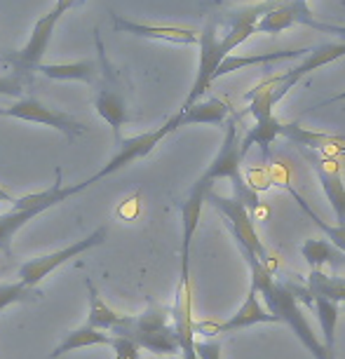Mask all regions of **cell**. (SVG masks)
I'll return each instance as SVG.
<instances>
[{
  "label": "cell",
  "instance_id": "6da1fadb",
  "mask_svg": "<svg viewBox=\"0 0 345 359\" xmlns=\"http://www.w3.org/2000/svg\"><path fill=\"white\" fill-rule=\"evenodd\" d=\"M247 266H249V275H252V284H249V287L256 289V294L261 296L268 313L275 315L280 324H287V327L294 331V336L301 341L303 348L315 359H334L324 350L322 338L313 331V324L308 322L301 303L294 298L292 289H289V282L287 280L277 282L273 277V270L268 266H263L261 261H252V263H247Z\"/></svg>",
  "mask_w": 345,
  "mask_h": 359
},
{
  "label": "cell",
  "instance_id": "7a4b0ae2",
  "mask_svg": "<svg viewBox=\"0 0 345 359\" xmlns=\"http://www.w3.org/2000/svg\"><path fill=\"white\" fill-rule=\"evenodd\" d=\"M242 139L238 134V115L228 120L226 125V134H223V141L219 146V153L214 155V160L209 162L205 172L200 174L198 184H202L205 188H212L216 181L228 179L233 181V198H238L242 205H245L249 212L259 207V193L252 191L247 186L245 176H242Z\"/></svg>",
  "mask_w": 345,
  "mask_h": 359
},
{
  "label": "cell",
  "instance_id": "3957f363",
  "mask_svg": "<svg viewBox=\"0 0 345 359\" xmlns=\"http://www.w3.org/2000/svg\"><path fill=\"white\" fill-rule=\"evenodd\" d=\"M76 3L78 0H57V3L52 5V10L33 24L31 36L22 50H10V52L0 54V62L10 64L15 73L31 76V73L38 69V64H43V57L47 54V47H50V40L54 36V29H57L59 19H62Z\"/></svg>",
  "mask_w": 345,
  "mask_h": 359
},
{
  "label": "cell",
  "instance_id": "277c9868",
  "mask_svg": "<svg viewBox=\"0 0 345 359\" xmlns=\"http://www.w3.org/2000/svg\"><path fill=\"white\" fill-rule=\"evenodd\" d=\"M94 43H97V57H99V90L94 94V108L101 118L111 125V130L115 134V139H123L120 137V130L123 125L130 123V108H127V101H125V92L120 87V80H118V73H115L113 64L108 62L106 57V50H104V43H101V36L99 31H94Z\"/></svg>",
  "mask_w": 345,
  "mask_h": 359
},
{
  "label": "cell",
  "instance_id": "5b68a950",
  "mask_svg": "<svg viewBox=\"0 0 345 359\" xmlns=\"http://www.w3.org/2000/svg\"><path fill=\"white\" fill-rule=\"evenodd\" d=\"M205 202H209V205L223 216V221H226V226L230 228V233H233L235 242H238L240 254L242 256H256L263 266H268L270 254H268L266 245L261 242L259 233H256V226L252 221V212H249L238 198H223V195L214 193V188L207 193Z\"/></svg>",
  "mask_w": 345,
  "mask_h": 359
},
{
  "label": "cell",
  "instance_id": "8992f818",
  "mask_svg": "<svg viewBox=\"0 0 345 359\" xmlns=\"http://www.w3.org/2000/svg\"><path fill=\"white\" fill-rule=\"evenodd\" d=\"M106 235H108V226L106 223H101L97 230H92V233L87 237H83V240L73 242V245L59 249V252L38 256V259H31V261L22 263V268H19V277H22V282L29 284V287H40V282H43L45 277H50L59 266L69 263L71 259H78L80 254L90 252V249H94V247L104 245Z\"/></svg>",
  "mask_w": 345,
  "mask_h": 359
},
{
  "label": "cell",
  "instance_id": "52a82bcc",
  "mask_svg": "<svg viewBox=\"0 0 345 359\" xmlns=\"http://www.w3.org/2000/svg\"><path fill=\"white\" fill-rule=\"evenodd\" d=\"M177 130H179V120H177V115H172V118H169L162 127H158V130L144 132V134H139V137L120 139V141H118V144H120L118 153H115L113 158L108 160L106 165L101 167L97 174L90 176V179H85V181H87V186H92V184H97V181L106 179V176H111V174H115V172H120V169H125L127 165H132L134 160L146 158L148 153H153L155 148L160 146V141H162V139H167L169 134L177 132Z\"/></svg>",
  "mask_w": 345,
  "mask_h": 359
},
{
  "label": "cell",
  "instance_id": "ba28073f",
  "mask_svg": "<svg viewBox=\"0 0 345 359\" xmlns=\"http://www.w3.org/2000/svg\"><path fill=\"white\" fill-rule=\"evenodd\" d=\"M345 57V43H324V45H315L310 47V52L303 57L301 64L292 66L284 73H277V76H268L266 85L270 87V97H273V104L277 106L280 101L287 97L289 90H294L296 85L301 83L308 73H313L322 66H327L336 59Z\"/></svg>",
  "mask_w": 345,
  "mask_h": 359
},
{
  "label": "cell",
  "instance_id": "9c48e42d",
  "mask_svg": "<svg viewBox=\"0 0 345 359\" xmlns=\"http://www.w3.org/2000/svg\"><path fill=\"white\" fill-rule=\"evenodd\" d=\"M200 45V62H198V73H195L193 87L188 92L186 101L181 104V108L193 106L195 101H200L207 94V90L212 87L216 80V69L221 66V62L226 59V52L221 50V38H219V22L216 19H209L205 24V29L200 31L198 38Z\"/></svg>",
  "mask_w": 345,
  "mask_h": 359
},
{
  "label": "cell",
  "instance_id": "30bf717a",
  "mask_svg": "<svg viewBox=\"0 0 345 359\" xmlns=\"http://www.w3.org/2000/svg\"><path fill=\"white\" fill-rule=\"evenodd\" d=\"M0 115H3V118H15V120H26V123H38L45 127H52V130H59L62 134H66L69 141L83 137L87 132V127L80 123V120L71 118V115L64 111L45 106L43 101H38L33 97L19 99L8 108H0Z\"/></svg>",
  "mask_w": 345,
  "mask_h": 359
},
{
  "label": "cell",
  "instance_id": "8fae6325",
  "mask_svg": "<svg viewBox=\"0 0 345 359\" xmlns=\"http://www.w3.org/2000/svg\"><path fill=\"white\" fill-rule=\"evenodd\" d=\"M256 324H280V322H277L275 315H270L266 310L261 296L256 294V289L249 287L245 303L238 308V313L233 317H228V320H223V322H209V320L193 322V331L195 334H205L207 338H214L219 334H233V331H238V329L256 327Z\"/></svg>",
  "mask_w": 345,
  "mask_h": 359
},
{
  "label": "cell",
  "instance_id": "7c38bea8",
  "mask_svg": "<svg viewBox=\"0 0 345 359\" xmlns=\"http://www.w3.org/2000/svg\"><path fill=\"white\" fill-rule=\"evenodd\" d=\"M193 296H191V273H181L177 287V301L172 308V324L179 338L181 359H198L193 331Z\"/></svg>",
  "mask_w": 345,
  "mask_h": 359
},
{
  "label": "cell",
  "instance_id": "4fadbf2b",
  "mask_svg": "<svg viewBox=\"0 0 345 359\" xmlns=\"http://www.w3.org/2000/svg\"><path fill=\"white\" fill-rule=\"evenodd\" d=\"M113 29L118 33H132L137 38L146 40H160V43H172V45H198L200 33L195 29H184V26H158V24H141L125 19L120 15L111 17Z\"/></svg>",
  "mask_w": 345,
  "mask_h": 359
},
{
  "label": "cell",
  "instance_id": "5bb4252c",
  "mask_svg": "<svg viewBox=\"0 0 345 359\" xmlns=\"http://www.w3.org/2000/svg\"><path fill=\"white\" fill-rule=\"evenodd\" d=\"M310 19L315 15L308 8V0H280L256 22V33H282L299 24L308 26Z\"/></svg>",
  "mask_w": 345,
  "mask_h": 359
},
{
  "label": "cell",
  "instance_id": "9a60e30c",
  "mask_svg": "<svg viewBox=\"0 0 345 359\" xmlns=\"http://www.w3.org/2000/svg\"><path fill=\"white\" fill-rule=\"evenodd\" d=\"M308 155V160L313 162L317 181H320L324 198L331 202V209L336 214V226H345V184L341 179V172H338L336 162L327 160V158H317V155L303 151Z\"/></svg>",
  "mask_w": 345,
  "mask_h": 359
},
{
  "label": "cell",
  "instance_id": "2e32d148",
  "mask_svg": "<svg viewBox=\"0 0 345 359\" xmlns=\"http://www.w3.org/2000/svg\"><path fill=\"white\" fill-rule=\"evenodd\" d=\"M301 256L306 259L310 270L331 268V275L345 277V254L338 247L331 245L329 240H320V237H310L301 245Z\"/></svg>",
  "mask_w": 345,
  "mask_h": 359
},
{
  "label": "cell",
  "instance_id": "e0dca14e",
  "mask_svg": "<svg viewBox=\"0 0 345 359\" xmlns=\"http://www.w3.org/2000/svg\"><path fill=\"white\" fill-rule=\"evenodd\" d=\"M179 120V127L186 125H223L230 115V106L219 97L212 99H200L193 106L179 108V113H174Z\"/></svg>",
  "mask_w": 345,
  "mask_h": 359
},
{
  "label": "cell",
  "instance_id": "ac0fdd59",
  "mask_svg": "<svg viewBox=\"0 0 345 359\" xmlns=\"http://www.w3.org/2000/svg\"><path fill=\"white\" fill-rule=\"evenodd\" d=\"M308 52H310V47H301V50H277V52H268V54H247V57L228 54V57L221 62L219 69H216V80L228 76V73L247 69V66H266V64L287 62V59H303Z\"/></svg>",
  "mask_w": 345,
  "mask_h": 359
},
{
  "label": "cell",
  "instance_id": "d6986e66",
  "mask_svg": "<svg viewBox=\"0 0 345 359\" xmlns=\"http://www.w3.org/2000/svg\"><path fill=\"white\" fill-rule=\"evenodd\" d=\"M38 73L52 80H78V83L94 85L99 78V66L92 59H83V62H66V64H38Z\"/></svg>",
  "mask_w": 345,
  "mask_h": 359
},
{
  "label": "cell",
  "instance_id": "ffe728a7",
  "mask_svg": "<svg viewBox=\"0 0 345 359\" xmlns=\"http://www.w3.org/2000/svg\"><path fill=\"white\" fill-rule=\"evenodd\" d=\"M85 287H87V291H90V315H87V327L99 329V331H106V334L111 331V334H113V331L125 322L127 315L115 313V310L108 306L104 298H101L99 291L94 289L92 280H87Z\"/></svg>",
  "mask_w": 345,
  "mask_h": 359
},
{
  "label": "cell",
  "instance_id": "44dd1931",
  "mask_svg": "<svg viewBox=\"0 0 345 359\" xmlns=\"http://www.w3.org/2000/svg\"><path fill=\"white\" fill-rule=\"evenodd\" d=\"M310 308H315L317 320H320L324 350L336 359V327H338V317H341V308H338V303H331L327 298L313 294H310Z\"/></svg>",
  "mask_w": 345,
  "mask_h": 359
},
{
  "label": "cell",
  "instance_id": "7402d4cb",
  "mask_svg": "<svg viewBox=\"0 0 345 359\" xmlns=\"http://www.w3.org/2000/svg\"><path fill=\"white\" fill-rule=\"evenodd\" d=\"M92 345H111V336H108L106 331L92 329V327H87V324H83V327H78L73 331H66L57 348L50 352V357L57 359L66 355V352H73L78 348H92Z\"/></svg>",
  "mask_w": 345,
  "mask_h": 359
},
{
  "label": "cell",
  "instance_id": "603a6c76",
  "mask_svg": "<svg viewBox=\"0 0 345 359\" xmlns=\"http://www.w3.org/2000/svg\"><path fill=\"white\" fill-rule=\"evenodd\" d=\"M306 289L313 296L327 298L331 303H338V306L343 303L345 306V277L341 275H329L324 270H310Z\"/></svg>",
  "mask_w": 345,
  "mask_h": 359
},
{
  "label": "cell",
  "instance_id": "cb8c5ba5",
  "mask_svg": "<svg viewBox=\"0 0 345 359\" xmlns=\"http://www.w3.org/2000/svg\"><path fill=\"white\" fill-rule=\"evenodd\" d=\"M280 137L294 141V144L301 146L303 151H308V148H313V151H322V148H327V146L345 144V139H341V137H331V134L303 130V127H299V123H282Z\"/></svg>",
  "mask_w": 345,
  "mask_h": 359
},
{
  "label": "cell",
  "instance_id": "d4e9b609",
  "mask_svg": "<svg viewBox=\"0 0 345 359\" xmlns=\"http://www.w3.org/2000/svg\"><path fill=\"white\" fill-rule=\"evenodd\" d=\"M40 214L43 212H38V209H22V212L19 209H10L8 214H0V252L8 256V259L12 256V237Z\"/></svg>",
  "mask_w": 345,
  "mask_h": 359
},
{
  "label": "cell",
  "instance_id": "484cf974",
  "mask_svg": "<svg viewBox=\"0 0 345 359\" xmlns=\"http://www.w3.org/2000/svg\"><path fill=\"white\" fill-rule=\"evenodd\" d=\"M280 130H282V123L275 118V115H270L266 120H256L252 130L247 132V137L242 139V155H247V151L252 148L254 144L261 148L263 155L270 153V144L275 141V137H280Z\"/></svg>",
  "mask_w": 345,
  "mask_h": 359
},
{
  "label": "cell",
  "instance_id": "4316f807",
  "mask_svg": "<svg viewBox=\"0 0 345 359\" xmlns=\"http://www.w3.org/2000/svg\"><path fill=\"white\" fill-rule=\"evenodd\" d=\"M43 298V291L38 287H29L22 280L19 282H8V284H0V313L5 308L15 306V303H33Z\"/></svg>",
  "mask_w": 345,
  "mask_h": 359
},
{
  "label": "cell",
  "instance_id": "83f0119b",
  "mask_svg": "<svg viewBox=\"0 0 345 359\" xmlns=\"http://www.w3.org/2000/svg\"><path fill=\"white\" fill-rule=\"evenodd\" d=\"M289 193H292V195H294V200H296V202H299V207L303 209V212H306V214H308V219H310V221H313V223H315V226H317V228H320V230H322V233H324V235H327V240L331 242V245H334V247H338V249H341V252L345 254V226H329V223H327V221H322V216H320V214H317V212H315V209H313V207H310V205H308V202H306V200H303V198H301V195H299V193H296V191H294V188H289Z\"/></svg>",
  "mask_w": 345,
  "mask_h": 359
},
{
  "label": "cell",
  "instance_id": "f1b7e54d",
  "mask_svg": "<svg viewBox=\"0 0 345 359\" xmlns=\"http://www.w3.org/2000/svg\"><path fill=\"white\" fill-rule=\"evenodd\" d=\"M31 85V76H24V73L12 71L8 76H0V94H5V97H22Z\"/></svg>",
  "mask_w": 345,
  "mask_h": 359
},
{
  "label": "cell",
  "instance_id": "f546056e",
  "mask_svg": "<svg viewBox=\"0 0 345 359\" xmlns=\"http://www.w3.org/2000/svg\"><path fill=\"white\" fill-rule=\"evenodd\" d=\"M111 348L115 352V359H139L141 355V348L127 336H111Z\"/></svg>",
  "mask_w": 345,
  "mask_h": 359
},
{
  "label": "cell",
  "instance_id": "4dcf8cb0",
  "mask_svg": "<svg viewBox=\"0 0 345 359\" xmlns=\"http://www.w3.org/2000/svg\"><path fill=\"white\" fill-rule=\"evenodd\" d=\"M195 352H198V359H223L221 343L216 341H195Z\"/></svg>",
  "mask_w": 345,
  "mask_h": 359
},
{
  "label": "cell",
  "instance_id": "1f68e13d",
  "mask_svg": "<svg viewBox=\"0 0 345 359\" xmlns=\"http://www.w3.org/2000/svg\"><path fill=\"white\" fill-rule=\"evenodd\" d=\"M310 29L320 31V33H334V36L341 38V43H345V26L341 24H329V22H317V19H310Z\"/></svg>",
  "mask_w": 345,
  "mask_h": 359
},
{
  "label": "cell",
  "instance_id": "d6a6232c",
  "mask_svg": "<svg viewBox=\"0 0 345 359\" xmlns=\"http://www.w3.org/2000/svg\"><path fill=\"white\" fill-rule=\"evenodd\" d=\"M338 101H345V92H341V94H336V97H331V99H324V101H320L317 106H313L310 111H317V108H324V106H329V104H338ZM308 111V113H310Z\"/></svg>",
  "mask_w": 345,
  "mask_h": 359
},
{
  "label": "cell",
  "instance_id": "836d02e7",
  "mask_svg": "<svg viewBox=\"0 0 345 359\" xmlns=\"http://www.w3.org/2000/svg\"><path fill=\"white\" fill-rule=\"evenodd\" d=\"M165 359H174V357H165Z\"/></svg>",
  "mask_w": 345,
  "mask_h": 359
}]
</instances>
